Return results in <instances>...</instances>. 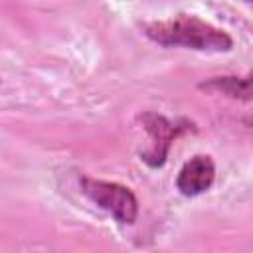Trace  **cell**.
Segmentation results:
<instances>
[{
  "instance_id": "7a4b0ae2",
  "label": "cell",
  "mask_w": 253,
  "mask_h": 253,
  "mask_svg": "<svg viewBox=\"0 0 253 253\" xmlns=\"http://www.w3.org/2000/svg\"><path fill=\"white\" fill-rule=\"evenodd\" d=\"M81 190L91 202H95L101 210L109 211L117 221L134 223L138 215V202H136V196L126 186L83 176Z\"/></svg>"
},
{
  "instance_id": "8992f818",
  "label": "cell",
  "mask_w": 253,
  "mask_h": 253,
  "mask_svg": "<svg viewBox=\"0 0 253 253\" xmlns=\"http://www.w3.org/2000/svg\"><path fill=\"white\" fill-rule=\"evenodd\" d=\"M247 2H249V0H247Z\"/></svg>"
},
{
  "instance_id": "6da1fadb",
  "label": "cell",
  "mask_w": 253,
  "mask_h": 253,
  "mask_svg": "<svg viewBox=\"0 0 253 253\" xmlns=\"http://www.w3.org/2000/svg\"><path fill=\"white\" fill-rule=\"evenodd\" d=\"M144 34L160 45H180L198 51H229L233 47V40L223 30L184 14L174 20L144 24Z\"/></svg>"
},
{
  "instance_id": "3957f363",
  "label": "cell",
  "mask_w": 253,
  "mask_h": 253,
  "mask_svg": "<svg viewBox=\"0 0 253 253\" xmlns=\"http://www.w3.org/2000/svg\"><path fill=\"white\" fill-rule=\"evenodd\" d=\"M215 178V164L210 156H194L190 158L176 178V188L184 196L204 194Z\"/></svg>"
},
{
  "instance_id": "277c9868",
  "label": "cell",
  "mask_w": 253,
  "mask_h": 253,
  "mask_svg": "<svg viewBox=\"0 0 253 253\" xmlns=\"http://www.w3.org/2000/svg\"><path fill=\"white\" fill-rule=\"evenodd\" d=\"M142 123L148 130V134L152 136L154 144L152 150L144 154V162H148L150 166H162L168 154V148L172 144V140L176 138V134L180 132V126L172 125L168 119L154 115V113H146L142 117Z\"/></svg>"
},
{
  "instance_id": "5b68a950",
  "label": "cell",
  "mask_w": 253,
  "mask_h": 253,
  "mask_svg": "<svg viewBox=\"0 0 253 253\" xmlns=\"http://www.w3.org/2000/svg\"><path fill=\"white\" fill-rule=\"evenodd\" d=\"M200 89L206 91H215L233 99H241V101H249L251 99V79L247 77H211L204 83H200Z\"/></svg>"
}]
</instances>
